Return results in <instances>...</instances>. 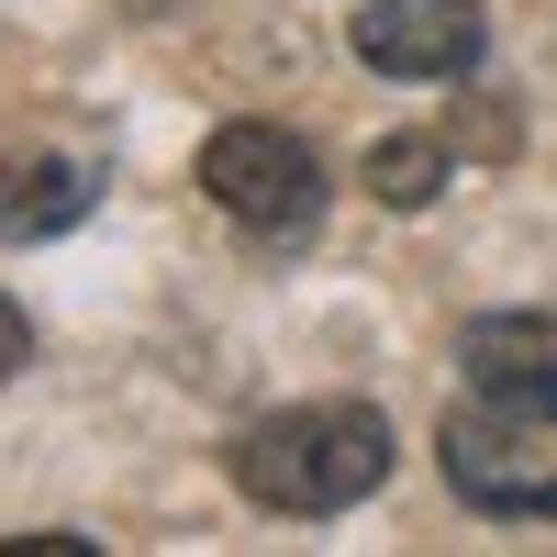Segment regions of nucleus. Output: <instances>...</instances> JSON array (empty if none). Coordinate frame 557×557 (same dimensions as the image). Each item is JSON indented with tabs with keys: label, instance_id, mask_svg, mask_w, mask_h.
Returning <instances> with one entry per match:
<instances>
[{
	"label": "nucleus",
	"instance_id": "obj_1",
	"mask_svg": "<svg viewBox=\"0 0 557 557\" xmlns=\"http://www.w3.org/2000/svg\"><path fill=\"white\" fill-rule=\"evenodd\" d=\"M223 469H235V491L257 513H301L312 524V513H346V502H368L391 480V424L368 401H290V412L235 424Z\"/></svg>",
	"mask_w": 557,
	"mask_h": 557
},
{
	"label": "nucleus",
	"instance_id": "obj_2",
	"mask_svg": "<svg viewBox=\"0 0 557 557\" xmlns=\"http://www.w3.org/2000/svg\"><path fill=\"white\" fill-rule=\"evenodd\" d=\"M446 491L480 513H557V391H480L446 412Z\"/></svg>",
	"mask_w": 557,
	"mask_h": 557
},
{
	"label": "nucleus",
	"instance_id": "obj_3",
	"mask_svg": "<svg viewBox=\"0 0 557 557\" xmlns=\"http://www.w3.org/2000/svg\"><path fill=\"white\" fill-rule=\"evenodd\" d=\"M201 201L223 223H246L257 246H301L323 223V157L278 123H223L201 146Z\"/></svg>",
	"mask_w": 557,
	"mask_h": 557
},
{
	"label": "nucleus",
	"instance_id": "obj_4",
	"mask_svg": "<svg viewBox=\"0 0 557 557\" xmlns=\"http://www.w3.org/2000/svg\"><path fill=\"white\" fill-rule=\"evenodd\" d=\"M346 34L380 78H469L480 67V0H357Z\"/></svg>",
	"mask_w": 557,
	"mask_h": 557
},
{
	"label": "nucleus",
	"instance_id": "obj_5",
	"mask_svg": "<svg viewBox=\"0 0 557 557\" xmlns=\"http://www.w3.org/2000/svg\"><path fill=\"white\" fill-rule=\"evenodd\" d=\"M101 201V157L57 146V134H12L0 146V235H67Z\"/></svg>",
	"mask_w": 557,
	"mask_h": 557
},
{
	"label": "nucleus",
	"instance_id": "obj_6",
	"mask_svg": "<svg viewBox=\"0 0 557 557\" xmlns=\"http://www.w3.org/2000/svg\"><path fill=\"white\" fill-rule=\"evenodd\" d=\"M457 368L480 391H557V312H480L457 323Z\"/></svg>",
	"mask_w": 557,
	"mask_h": 557
},
{
	"label": "nucleus",
	"instance_id": "obj_7",
	"mask_svg": "<svg viewBox=\"0 0 557 557\" xmlns=\"http://www.w3.org/2000/svg\"><path fill=\"white\" fill-rule=\"evenodd\" d=\"M435 190H446V146H435V134H380V146H368V201L424 212Z\"/></svg>",
	"mask_w": 557,
	"mask_h": 557
},
{
	"label": "nucleus",
	"instance_id": "obj_8",
	"mask_svg": "<svg viewBox=\"0 0 557 557\" xmlns=\"http://www.w3.org/2000/svg\"><path fill=\"white\" fill-rule=\"evenodd\" d=\"M23 357H34V323H23L12 301H0V380H12V368H23Z\"/></svg>",
	"mask_w": 557,
	"mask_h": 557
}]
</instances>
